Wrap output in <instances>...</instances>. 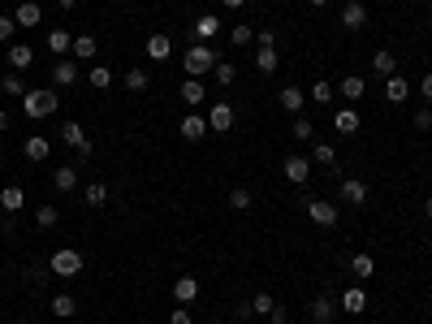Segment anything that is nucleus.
Segmentation results:
<instances>
[{
    "label": "nucleus",
    "mask_w": 432,
    "mask_h": 324,
    "mask_svg": "<svg viewBox=\"0 0 432 324\" xmlns=\"http://www.w3.org/2000/svg\"><path fill=\"white\" fill-rule=\"evenodd\" d=\"M216 52L207 43H190L186 52H182V65H186V78H203V74H212L216 70Z\"/></svg>",
    "instance_id": "obj_1"
},
{
    "label": "nucleus",
    "mask_w": 432,
    "mask_h": 324,
    "mask_svg": "<svg viewBox=\"0 0 432 324\" xmlns=\"http://www.w3.org/2000/svg\"><path fill=\"white\" fill-rule=\"evenodd\" d=\"M48 272H52V277H61V281H74L78 272H83V251H78V247L52 251V259H48Z\"/></svg>",
    "instance_id": "obj_2"
},
{
    "label": "nucleus",
    "mask_w": 432,
    "mask_h": 324,
    "mask_svg": "<svg viewBox=\"0 0 432 324\" xmlns=\"http://www.w3.org/2000/svg\"><path fill=\"white\" fill-rule=\"evenodd\" d=\"M22 108H26V117L43 121V117H52V112L61 108V95L56 91H26L22 95Z\"/></svg>",
    "instance_id": "obj_3"
},
{
    "label": "nucleus",
    "mask_w": 432,
    "mask_h": 324,
    "mask_svg": "<svg viewBox=\"0 0 432 324\" xmlns=\"http://www.w3.org/2000/svg\"><path fill=\"white\" fill-rule=\"evenodd\" d=\"M61 143H65V148H74L78 160H87V156L95 152V143L87 139V130L78 125V121H65V125H61Z\"/></svg>",
    "instance_id": "obj_4"
},
{
    "label": "nucleus",
    "mask_w": 432,
    "mask_h": 324,
    "mask_svg": "<svg viewBox=\"0 0 432 324\" xmlns=\"http://www.w3.org/2000/svg\"><path fill=\"white\" fill-rule=\"evenodd\" d=\"M307 216L320 225V230H333V225H338V203H329V199H307Z\"/></svg>",
    "instance_id": "obj_5"
},
{
    "label": "nucleus",
    "mask_w": 432,
    "mask_h": 324,
    "mask_svg": "<svg viewBox=\"0 0 432 324\" xmlns=\"http://www.w3.org/2000/svg\"><path fill=\"white\" fill-rule=\"evenodd\" d=\"M338 95H342V100H350V108H355L363 95H367V78L363 74H346L342 83H338Z\"/></svg>",
    "instance_id": "obj_6"
},
{
    "label": "nucleus",
    "mask_w": 432,
    "mask_h": 324,
    "mask_svg": "<svg viewBox=\"0 0 432 324\" xmlns=\"http://www.w3.org/2000/svg\"><path fill=\"white\" fill-rule=\"evenodd\" d=\"M311 177V160L307 156H285V182L290 186H307Z\"/></svg>",
    "instance_id": "obj_7"
},
{
    "label": "nucleus",
    "mask_w": 432,
    "mask_h": 324,
    "mask_svg": "<svg viewBox=\"0 0 432 324\" xmlns=\"http://www.w3.org/2000/svg\"><path fill=\"white\" fill-rule=\"evenodd\" d=\"M207 130H216V134H225V130H234V108L225 100H216L212 108H207Z\"/></svg>",
    "instance_id": "obj_8"
},
{
    "label": "nucleus",
    "mask_w": 432,
    "mask_h": 324,
    "mask_svg": "<svg viewBox=\"0 0 432 324\" xmlns=\"http://www.w3.org/2000/svg\"><path fill=\"white\" fill-rule=\"evenodd\" d=\"M338 312H346V316H363L367 312V294H363V285H350L346 294L338 298Z\"/></svg>",
    "instance_id": "obj_9"
},
{
    "label": "nucleus",
    "mask_w": 432,
    "mask_h": 324,
    "mask_svg": "<svg viewBox=\"0 0 432 324\" xmlns=\"http://www.w3.org/2000/svg\"><path fill=\"white\" fill-rule=\"evenodd\" d=\"M342 26L346 30H363L367 26V5H363V0H346V5H342Z\"/></svg>",
    "instance_id": "obj_10"
},
{
    "label": "nucleus",
    "mask_w": 432,
    "mask_h": 324,
    "mask_svg": "<svg viewBox=\"0 0 432 324\" xmlns=\"http://www.w3.org/2000/svg\"><path fill=\"white\" fill-rule=\"evenodd\" d=\"M52 83H56V87H74V83H78V61H74V57L52 61Z\"/></svg>",
    "instance_id": "obj_11"
},
{
    "label": "nucleus",
    "mask_w": 432,
    "mask_h": 324,
    "mask_svg": "<svg viewBox=\"0 0 432 324\" xmlns=\"http://www.w3.org/2000/svg\"><path fill=\"white\" fill-rule=\"evenodd\" d=\"M338 194L346 203H355V207H363L367 203V182H359V177H342V186H338Z\"/></svg>",
    "instance_id": "obj_12"
},
{
    "label": "nucleus",
    "mask_w": 432,
    "mask_h": 324,
    "mask_svg": "<svg viewBox=\"0 0 432 324\" xmlns=\"http://www.w3.org/2000/svg\"><path fill=\"white\" fill-rule=\"evenodd\" d=\"M9 65H13V74H22V70H30L35 65V48H26V43H9V57H5Z\"/></svg>",
    "instance_id": "obj_13"
},
{
    "label": "nucleus",
    "mask_w": 432,
    "mask_h": 324,
    "mask_svg": "<svg viewBox=\"0 0 432 324\" xmlns=\"http://www.w3.org/2000/svg\"><path fill=\"white\" fill-rule=\"evenodd\" d=\"M0 207H5V216H18L26 207V190L22 186H5L0 190Z\"/></svg>",
    "instance_id": "obj_14"
},
{
    "label": "nucleus",
    "mask_w": 432,
    "mask_h": 324,
    "mask_svg": "<svg viewBox=\"0 0 432 324\" xmlns=\"http://www.w3.org/2000/svg\"><path fill=\"white\" fill-rule=\"evenodd\" d=\"M385 100H389V104H407V100H411V83H407L402 74L385 78Z\"/></svg>",
    "instance_id": "obj_15"
},
{
    "label": "nucleus",
    "mask_w": 432,
    "mask_h": 324,
    "mask_svg": "<svg viewBox=\"0 0 432 324\" xmlns=\"http://www.w3.org/2000/svg\"><path fill=\"white\" fill-rule=\"evenodd\" d=\"M173 298H178L182 307H186V303H195V298H199V281L190 277V272H182V277L173 281Z\"/></svg>",
    "instance_id": "obj_16"
},
{
    "label": "nucleus",
    "mask_w": 432,
    "mask_h": 324,
    "mask_svg": "<svg viewBox=\"0 0 432 324\" xmlns=\"http://www.w3.org/2000/svg\"><path fill=\"white\" fill-rule=\"evenodd\" d=\"M22 152H26V160H35V165H39V160L52 156V139H48V134H30Z\"/></svg>",
    "instance_id": "obj_17"
},
{
    "label": "nucleus",
    "mask_w": 432,
    "mask_h": 324,
    "mask_svg": "<svg viewBox=\"0 0 432 324\" xmlns=\"http://www.w3.org/2000/svg\"><path fill=\"white\" fill-rule=\"evenodd\" d=\"M207 134V117H199V112H186V117H182V139L186 143H199Z\"/></svg>",
    "instance_id": "obj_18"
},
{
    "label": "nucleus",
    "mask_w": 432,
    "mask_h": 324,
    "mask_svg": "<svg viewBox=\"0 0 432 324\" xmlns=\"http://www.w3.org/2000/svg\"><path fill=\"white\" fill-rule=\"evenodd\" d=\"M359 112L355 108H338V112H333V130H338V134H359Z\"/></svg>",
    "instance_id": "obj_19"
},
{
    "label": "nucleus",
    "mask_w": 432,
    "mask_h": 324,
    "mask_svg": "<svg viewBox=\"0 0 432 324\" xmlns=\"http://www.w3.org/2000/svg\"><path fill=\"white\" fill-rule=\"evenodd\" d=\"M333 316H338V298L320 294V298L311 303V320H316V324H333Z\"/></svg>",
    "instance_id": "obj_20"
},
{
    "label": "nucleus",
    "mask_w": 432,
    "mask_h": 324,
    "mask_svg": "<svg viewBox=\"0 0 432 324\" xmlns=\"http://www.w3.org/2000/svg\"><path fill=\"white\" fill-rule=\"evenodd\" d=\"M216 30H220L216 13H203V18H195V43H212V39H216Z\"/></svg>",
    "instance_id": "obj_21"
},
{
    "label": "nucleus",
    "mask_w": 432,
    "mask_h": 324,
    "mask_svg": "<svg viewBox=\"0 0 432 324\" xmlns=\"http://www.w3.org/2000/svg\"><path fill=\"white\" fill-rule=\"evenodd\" d=\"M52 186H56L61 194L78 190V169H74V165H56V173H52Z\"/></svg>",
    "instance_id": "obj_22"
},
{
    "label": "nucleus",
    "mask_w": 432,
    "mask_h": 324,
    "mask_svg": "<svg viewBox=\"0 0 432 324\" xmlns=\"http://www.w3.org/2000/svg\"><path fill=\"white\" fill-rule=\"evenodd\" d=\"M13 18H18V26H39L43 22V9L35 5V0H22V5L13 9Z\"/></svg>",
    "instance_id": "obj_23"
},
{
    "label": "nucleus",
    "mask_w": 432,
    "mask_h": 324,
    "mask_svg": "<svg viewBox=\"0 0 432 324\" xmlns=\"http://www.w3.org/2000/svg\"><path fill=\"white\" fill-rule=\"evenodd\" d=\"M277 100H281V108L285 112H302V104H307V91H298V87H285V91H277Z\"/></svg>",
    "instance_id": "obj_24"
},
{
    "label": "nucleus",
    "mask_w": 432,
    "mask_h": 324,
    "mask_svg": "<svg viewBox=\"0 0 432 324\" xmlns=\"http://www.w3.org/2000/svg\"><path fill=\"white\" fill-rule=\"evenodd\" d=\"M70 48H74V35H70V30H48V52H52V57H65L70 52Z\"/></svg>",
    "instance_id": "obj_25"
},
{
    "label": "nucleus",
    "mask_w": 432,
    "mask_h": 324,
    "mask_svg": "<svg viewBox=\"0 0 432 324\" xmlns=\"http://www.w3.org/2000/svg\"><path fill=\"white\" fill-rule=\"evenodd\" d=\"M372 74H376V78H393V74H398V61H393L389 48H380V52L372 57Z\"/></svg>",
    "instance_id": "obj_26"
},
{
    "label": "nucleus",
    "mask_w": 432,
    "mask_h": 324,
    "mask_svg": "<svg viewBox=\"0 0 432 324\" xmlns=\"http://www.w3.org/2000/svg\"><path fill=\"white\" fill-rule=\"evenodd\" d=\"M350 272H355V281H367V277H376V259L367 255V251H359L355 259H350Z\"/></svg>",
    "instance_id": "obj_27"
},
{
    "label": "nucleus",
    "mask_w": 432,
    "mask_h": 324,
    "mask_svg": "<svg viewBox=\"0 0 432 324\" xmlns=\"http://www.w3.org/2000/svg\"><path fill=\"white\" fill-rule=\"evenodd\" d=\"M277 65H281L277 48H255V70L260 74H277Z\"/></svg>",
    "instance_id": "obj_28"
},
{
    "label": "nucleus",
    "mask_w": 432,
    "mask_h": 324,
    "mask_svg": "<svg viewBox=\"0 0 432 324\" xmlns=\"http://www.w3.org/2000/svg\"><path fill=\"white\" fill-rule=\"evenodd\" d=\"M74 61H91L95 52H100V43H95V35H74Z\"/></svg>",
    "instance_id": "obj_29"
},
{
    "label": "nucleus",
    "mask_w": 432,
    "mask_h": 324,
    "mask_svg": "<svg viewBox=\"0 0 432 324\" xmlns=\"http://www.w3.org/2000/svg\"><path fill=\"white\" fill-rule=\"evenodd\" d=\"M83 203H87V207H104V203H108V186H104V182H87V186H83Z\"/></svg>",
    "instance_id": "obj_30"
},
{
    "label": "nucleus",
    "mask_w": 432,
    "mask_h": 324,
    "mask_svg": "<svg viewBox=\"0 0 432 324\" xmlns=\"http://www.w3.org/2000/svg\"><path fill=\"white\" fill-rule=\"evenodd\" d=\"M52 316H56V320H74V316H78V298H74V294H56V298H52Z\"/></svg>",
    "instance_id": "obj_31"
},
{
    "label": "nucleus",
    "mask_w": 432,
    "mask_h": 324,
    "mask_svg": "<svg viewBox=\"0 0 432 324\" xmlns=\"http://www.w3.org/2000/svg\"><path fill=\"white\" fill-rule=\"evenodd\" d=\"M333 95H338V87H329L325 78H316V83H311V91H307V100L325 108V104H333Z\"/></svg>",
    "instance_id": "obj_32"
},
{
    "label": "nucleus",
    "mask_w": 432,
    "mask_h": 324,
    "mask_svg": "<svg viewBox=\"0 0 432 324\" xmlns=\"http://www.w3.org/2000/svg\"><path fill=\"white\" fill-rule=\"evenodd\" d=\"M169 52H173V39L169 35H147V57L152 61H165Z\"/></svg>",
    "instance_id": "obj_33"
},
{
    "label": "nucleus",
    "mask_w": 432,
    "mask_h": 324,
    "mask_svg": "<svg viewBox=\"0 0 432 324\" xmlns=\"http://www.w3.org/2000/svg\"><path fill=\"white\" fill-rule=\"evenodd\" d=\"M203 95H207V91H203L199 78H186V83H182V100H186L190 108H199V104H203Z\"/></svg>",
    "instance_id": "obj_34"
},
{
    "label": "nucleus",
    "mask_w": 432,
    "mask_h": 324,
    "mask_svg": "<svg viewBox=\"0 0 432 324\" xmlns=\"http://www.w3.org/2000/svg\"><path fill=\"white\" fill-rule=\"evenodd\" d=\"M311 160H316V165H338V152H333V143L316 139L311 143Z\"/></svg>",
    "instance_id": "obj_35"
},
{
    "label": "nucleus",
    "mask_w": 432,
    "mask_h": 324,
    "mask_svg": "<svg viewBox=\"0 0 432 324\" xmlns=\"http://www.w3.org/2000/svg\"><path fill=\"white\" fill-rule=\"evenodd\" d=\"M147 83H152V78H147V70H143V65H134V70L125 74V91H134V95L147 91Z\"/></svg>",
    "instance_id": "obj_36"
},
{
    "label": "nucleus",
    "mask_w": 432,
    "mask_h": 324,
    "mask_svg": "<svg viewBox=\"0 0 432 324\" xmlns=\"http://www.w3.org/2000/svg\"><path fill=\"white\" fill-rule=\"evenodd\" d=\"M56 221H61L56 203H43V207H35V225H39V230H56Z\"/></svg>",
    "instance_id": "obj_37"
},
{
    "label": "nucleus",
    "mask_w": 432,
    "mask_h": 324,
    "mask_svg": "<svg viewBox=\"0 0 432 324\" xmlns=\"http://www.w3.org/2000/svg\"><path fill=\"white\" fill-rule=\"evenodd\" d=\"M87 83H91L95 91H108V87H113V70H108V65H95V70L87 74Z\"/></svg>",
    "instance_id": "obj_38"
},
{
    "label": "nucleus",
    "mask_w": 432,
    "mask_h": 324,
    "mask_svg": "<svg viewBox=\"0 0 432 324\" xmlns=\"http://www.w3.org/2000/svg\"><path fill=\"white\" fill-rule=\"evenodd\" d=\"M212 78H216V87H234L238 83V70L229 61H216V70H212Z\"/></svg>",
    "instance_id": "obj_39"
},
{
    "label": "nucleus",
    "mask_w": 432,
    "mask_h": 324,
    "mask_svg": "<svg viewBox=\"0 0 432 324\" xmlns=\"http://www.w3.org/2000/svg\"><path fill=\"white\" fill-rule=\"evenodd\" d=\"M290 134L298 139V143H316V125L307 121V117H302V112H298V117H294V130H290Z\"/></svg>",
    "instance_id": "obj_40"
},
{
    "label": "nucleus",
    "mask_w": 432,
    "mask_h": 324,
    "mask_svg": "<svg viewBox=\"0 0 432 324\" xmlns=\"http://www.w3.org/2000/svg\"><path fill=\"white\" fill-rule=\"evenodd\" d=\"M229 207H234V212H247V207H251V190L247 186H234L229 190Z\"/></svg>",
    "instance_id": "obj_41"
},
{
    "label": "nucleus",
    "mask_w": 432,
    "mask_h": 324,
    "mask_svg": "<svg viewBox=\"0 0 432 324\" xmlns=\"http://www.w3.org/2000/svg\"><path fill=\"white\" fill-rule=\"evenodd\" d=\"M273 307H277V298H273V294H264V290H260V294L251 298V312H255V316H268Z\"/></svg>",
    "instance_id": "obj_42"
},
{
    "label": "nucleus",
    "mask_w": 432,
    "mask_h": 324,
    "mask_svg": "<svg viewBox=\"0 0 432 324\" xmlns=\"http://www.w3.org/2000/svg\"><path fill=\"white\" fill-rule=\"evenodd\" d=\"M251 39H255L251 26H229V43H234V48H247Z\"/></svg>",
    "instance_id": "obj_43"
},
{
    "label": "nucleus",
    "mask_w": 432,
    "mask_h": 324,
    "mask_svg": "<svg viewBox=\"0 0 432 324\" xmlns=\"http://www.w3.org/2000/svg\"><path fill=\"white\" fill-rule=\"evenodd\" d=\"M13 30H18V18H13V13H0V43H9Z\"/></svg>",
    "instance_id": "obj_44"
},
{
    "label": "nucleus",
    "mask_w": 432,
    "mask_h": 324,
    "mask_svg": "<svg viewBox=\"0 0 432 324\" xmlns=\"http://www.w3.org/2000/svg\"><path fill=\"white\" fill-rule=\"evenodd\" d=\"M30 87L22 83V74H5V95H26Z\"/></svg>",
    "instance_id": "obj_45"
},
{
    "label": "nucleus",
    "mask_w": 432,
    "mask_h": 324,
    "mask_svg": "<svg viewBox=\"0 0 432 324\" xmlns=\"http://www.w3.org/2000/svg\"><path fill=\"white\" fill-rule=\"evenodd\" d=\"M285 320H290V307H285V303H277L273 312H268V324H285Z\"/></svg>",
    "instance_id": "obj_46"
},
{
    "label": "nucleus",
    "mask_w": 432,
    "mask_h": 324,
    "mask_svg": "<svg viewBox=\"0 0 432 324\" xmlns=\"http://www.w3.org/2000/svg\"><path fill=\"white\" fill-rule=\"evenodd\" d=\"M255 43L260 48H277V30H255Z\"/></svg>",
    "instance_id": "obj_47"
},
{
    "label": "nucleus",
    "mask_w": 432,
    "mask_h": 324,
    "mask_svg": "<svg viewBox=\"0 0 432 324\" xmlns=\"http://www.w3.org/2000/svg\"><path fill=\"white\" fill-rule=\"evenodd\" d=\"M415 130H432V108H420V112H415Z\"/></svg>",
    "instance_id": "obj_48"
},
{
    "label": "nucleus",
    "mask_w": 432,
    "mask_h": 324,
    "mask_svg": "<svg viewBox=\"0 0 432 324\" xmlns=\"http://www.w3.org/2000/svg\"><path fill=\"white\" fill-rule=\"evenodd\" d=\"M169 324H190V307H178V312L169 316Z\"/></svg>",
    "instance_id": "obj_49"
},
{
    "label": "nucleus",
    "mask_w": 432,
    "mask_h": 324,
    "mask_svg": "<svg viewBox=\"0 0 432 324\" xmlns=\"http://www.w3.org/2000/svg\"><path fill=\"white\" fill-rule=\"evenodd\" d=\"M420 95H424V100L432 104V74H424V78H420Z\"/></svg>",
    "instance_id": "obj_50"
},
{
    "label": "nucleus",
    "mask_w": 432,
    "mask_h": 324,
    "mask_svg": "<svg viewBox=\"0 0 432 324\" xmlns=\"http://www.w3.org/2000/svg\"><path fill=\"white\" fill-rule=\"evenodd\" d=\"M220 5H225V9H243L247 0H220Z\"/></svg>",
    "instance_id": "obj_51"
},
{
    "label": "nucleus",
    "mask_w": 432,
    "mask_h": 324,
    "mask_svg": "<svg viewBox=\"0 0 432 324\" xmlns=\"http://www.w3.org/2000/svg\"><path fill=\"white\" fill-rule=\"evenodd\" d=\"M424 216L432 221V194H428V199H424Z\"/></svg>",
    "instance_id": "obj_52"
},
{
    "label": "nucleus",
    "mask_w": 432,
    "mask_h": 324,
    "mask_svg": "<svg viewBox=\"0 0 432 324\" xmlns=\"http://www.w3.org/2000/svg\"><path fill=\"white\" fill-rule=\"evenodd\" d=\"M0 130H9V112L5 108H0Z\"/></svg>",
    "instance_id": "obj_53"
},
{
    "label": "nucleus",
    "mask_w": 432,
    "mask_h": 324,
    "mask_svg": "<svg viewBox=\"0 0 432 324\" xmlns=\"http://www.w3.org/2000/svg\"><path fill=\"white\" fill-rule=\"evenodd\" d=\"M56 5H61V9H78V0H56Z\"/></svg>",
    "instance_id": "obj_54"
},
{
    "label": "nucleus",
    "mask_w": 432,
    "mask_h": 324,
    "mask_svg": "<svg viewBox=\"0 0 432 324\" xmlns=\"http://www.w3.org/2000/svg\"><path fill=\"white\" fill-rule=\"evenodd\" d=\"M307 5H311V9H325V5H329V0H307Z\"/></svg>",
    "instance_id": "obj_55"
},
{
    "label": "nucleus",
    "mask_w": 432,
    "mask_h": 324,
    "mask_svg": "<svg viewBox=\"0 0 432 324\" xmlns=\"http://www.w3.org/2000/svg\"><path fill=\"white\" fill-rule=\"evenodd\" d=\"M0 234H5V221H0Z\"/></svg>",
    "instance_id": "obj_56"
},
{
    "label": "nucleus",
    "mask_w": 432,
    "mask_h": 324,
    "mask_svg": "<svg viewBox=\"0 0 432 324\" xmlns=\"http://www.w3.org/2000/svg\"><path fill=\"white\" fill-rule=\"evenodd\" d=\"M18 324H30V320H18Z\"/></svg>",
    "instance_id": "obj_57"
},
{
    "label": "nucleus",
    "mask_w": 432,
    "mask_h": 324,
    "mask_svg": "<svg viewBox=\"0 0 432 324\" xmlns=\"http://www.w3.org/2000/svg\"><path fill=\"white\" fill-rule=\"evenodd\" d=\"M428 30H432V18H428Z\"/></svg>",
    "instance_id": "obj_58"
},
{
    "label": "nucleus",
    "mask_w": 432,
    "mask_h": 324,
    "mask_svg": "<svg viewBox=\"0 0 432 324\" xmlns=\"http://www.w3.org/2000/svg\"><path fill=\"white\" fill-rule=\"evenodd\" d=\"M0 57H5V48H0Z\"/></svg>",
    "instance_id": "obj_59"
}]
</instances>
